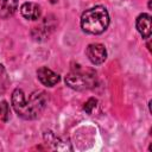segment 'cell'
<instances>
[{"label":"cell","mask_w":152,"mask_h":152,"mask_svg":"<svg viewBox=\"0 0 152 152\" xmlns=\"http://www.w3.org/2000/svg\"><path fill=\"white\" fill-rule=\"evenodd\" d=\"M48 103V96L44 91L37 90L33 91L28 100L25 99V94L21 89L17 88L12 93V106L15 113L25 119V120H33L40 116L43 110L45 109Z\"/></svg>","instance_id":"obj_1"},{"label":"cell","mask_w":152,"mask_h":152,"mask_svg":"<svg viewBox=\"0 0 152 152\" xmlns=\"http://www.w3.org/2000/svg\"><path fill=\"white\" fill-rule=\"evenodd\" d=\"M109 25V14L106 7L95 6L86 12L81 17V27L89 34H101Z\"/></svg>","instance_id":"obj_2"},{"label":"cell","mask_w":152,"mask_h":152,"mask_svg":"<svg viewBox=\"0 0 152 152\" xmlns=\"http://www.w3.org/2000/svg\"><path fill=\"white\" fill-rule=\"evenodd\" d=\"M65 83L68 87L75 90H88L96 84V75L93 71H82L80 68L72 70L65 76Z\"/></svg>","instance_id":"obj_3"},{"label":"cell","mask_w":152,"mask_h":152,"mask_svg":"<svg viewBox=\"0 0 152 152\" xmlns=\"http://www.w3.org/2000/svg\"><path fill=\"white\" fill-rule=\"evenodd\" d=\"M86 53H87V57L88 59L95 64V65H99V64H102L106 58H107V51H106V48L100 44V43H93V44H89L87 46V50H86Z\"/></svg>","instance_id":"obj_4"},{"label":"cell","mask_w":152,"mask_h":152,"mask_svg":"<svg viewBox=\"0 0 152 152\" xmlns=\"http://www.w3.org/2000/svg\"><path fill=\"white\" fill-rule=\"evenodd\" d=\"M37 77L46 87H53L59 82V75L46 66H42L37 70Z\"/></svg>","instance_id":"obj_5"},{"label":"cell","mask_w":152,"mask_h":152,"mask_svg":"<svg viewBox=\"0 0 152 152\" xmlns=\"http://www.w3.org/2000/svg\"><path fill=\"white\" fill-rule=\"evenodd\" d=\"M135 26L138 32L144 39H148L151 36V15L147 13H142L137 18Z\"/></svg>","instance_id":"obj_6"},{"label":"cell","mask_w":152,"mask_h":152,"mask_svg":"<svg viewBox=\"0 0 152 152\" xmlns=\"http://www.w3.org/2000/svg\"><path fill=\"white\" fill-rule=\"evenodd\" d=\"M20 13L27 20H37V19L40 18L42 10H40V6L38 4H34V2H25L20 7Z\"/></svg>","instance_id":"obj_7"},{"label":"cell","mask_w":152,"mask_h":152,"mask_svg":"<svg viewBox=\"0 0 152 152\" xmlns=\"http://www.w3.org/2000/svg\"><path fill=\"white\" fill-rule=\"evenodd\" d=\"M18 8V0H0V18L7 19L12 17Z\"/></svg>","instance_id":"obj_8"},{"label":"cell","mask_w":152,"mask_h":152,"mask_svg":"<svg viewBox=\"0 0 152 152\" xmlns=\"http://www.w3.org/2000/svg\"><path fill=\"white\" fill-rule=\"evenodd\" d=\"M0 118L4 121H7L10 119V107L6 101L0 102Z\"/></svg>","instance_id":"obj_9"},{"label":"cell","mask_w":152,"mask_h":152,"mask_svg":"<svg viewBox=\"0 0 152 152\" xmlns=\"http://www.w3.org/2000/svg\"><path fill=\"white\" fill-rule=\"evenodd\" d=\"M96 103H97V100L96 99H94V97H90L86 103H84V106H83V109L86 110V113H88V114H91V112H93V109L96 107Z\"/></svg>","instance_id":"obj_10"}]
</instances>
